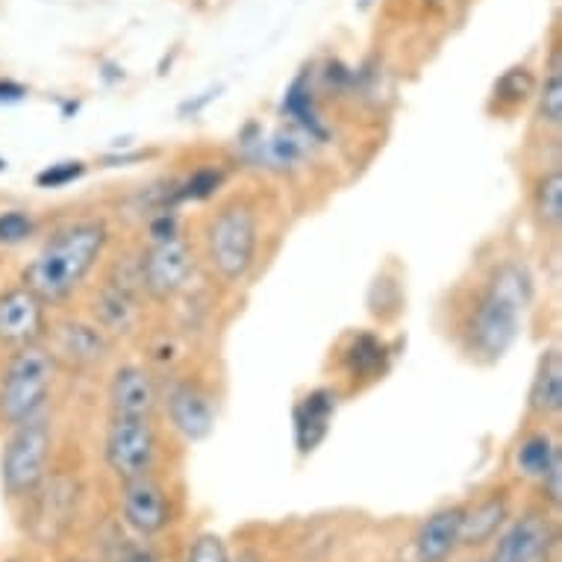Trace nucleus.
Returning a JSON list of instances; mask_svg holds the SVG:
<instances>
[{"mask_svg":"<svg viewBox=\"0 0 562 562\" xmlns=\"http://www.w3.org/2000/svg\"><path fill=\"white\" fill-rule=\"evenodd\" d=\"M106 248V224L98 218H86L56 231L38 250L36 259L24 268V286L42 304H63L65 297L75 295L94 262Z\"/></svg>","mask_w":562,"mask_h":562,"instance_id":"f257e3e1","label":"nucleus"},{"mask_svg":"<svg viewBox=\"0 0 562 562\" xmlns=\"http://www.w3.org/2000/svg\"><path fill=\"white\" fill-rule=\"evenodd\" d=\"M527 297H530V280L525 268L513 262L501 266L471 313V350L483 360H501L518 339V322H521Z\"/></svg>","mask_w":562,"mask_h":562,"instance_id":"f03ea898","label":"nucleus"},{"mask_svg":"<svg viewBox=\"0 0 562 562\" xmlns=\"http://www.w3.org/2000/svg\"><path fill=\"white\" fill-rule=\"evenodd\" d=\"M54 374V350H47L38 341L21 345L12 353V360L7 362L3 378H0V415H3V422L15 427L45 413Z\"/></svg>","mask_w":562,"mask_h":562,"instance_id":"7ed1b4c3","label":"nucleus"},{"mask_svg":"<svg viewBox=\"0 0 562 562\" xmlns=\"http://www.w3.org/2000/svg\"><path fill=\"white\" fill-rule=\"evenodd\" d=\"M210 262L227 283H239L248 277L257 259V215L248 203H227L210 224Z\"/></svg>","mask_w":562,"mask_h":562,"instance_id":"20e7f679","label":"nucleus"},{"mask_svg":"<svg viewBox=\"0 0 562 562\" xmlns=\"http://www.w3.org/2000/svg\"><path fill=\"white\" fill-rule=\"evenodd\" d=\"M50 460V425L45 413L15 425L10 442L3 448L0 477L10 498H30L47 477Z\"/></svg>","mask_w":562,"mask_h":562,"instance_id":"39448f33","label":"nucleus"},{"mask_svg":"<svg viewBox=\"0 0 562 562\" xmlns=\"http://www.w3.org/2000/svg\"><path fill=\"white\" fill-rule=\"evenodd\" d=\"M106 465L121 480L148 474L157 457V430L145 415H112L106 448H103Z\"/></svg>","mask_w":562,"mask_h":562,"instance_id":"423d86ee","label":"nucleus"},{"mask_svg":"<svg viewBox=\"0 0 562 562\" xmlns=\"http://www.w3.org/2000/svg\"><path fill=\"white\" fill-rule=\"evenodd\" d=\"M192 271V250H189V245L180 236L154 241L145 250V257L138 259V280H142L145 292L150 297H157V301H166V297L177 295L189 283Z\"/></svg>","mask_w":562,"mask_h":562,"instance_id":"0eeeda50","label":"nucleus"},{"mask_svg":"<svg viewBox=\"0 0 562 562\" xmlns=\"http://www.w3.org/2000/svg\"><path fill=\"white\" fill-rule=\"evenodd\" d=\"M121 513L130 530L138 536H157L162 533L171 521V507H168L166 488L159 486L150 474L124 480L121 488Z\"/></svg>","mask_w":562,"mask_h":562,"instance_id":"6e6552de","label":"nucleus"},{"mask_svg":"<svg viewBox=\"0 0 562 562\" xmlns=\"http://www.w3.org/2000/svg\"><path fill=\"white\" fill-rule=\"evenodd\" d=\"M557 530L542 513H527L507 527L488 562H551Z\"/></svg>","mask_w":562,"mask_h":562,"instance_id":"1a4fd4ad","label":"nucleus"},{"mask_svg":"<svg viewBox=\"0 0 562 562\" xmlns=\"http://www.w3.org/2000/svg\"><path fill=\"white\" fill-rule=\"evenodd\" d=\"M45 330V304L27 286L0 295V345H30Z\"/></svg>","mask_w":562,"mask_h":562,"instance_id":"9d476101","label":"nucleus"},{"mask_svg":"<svg viewBox=\"0 0 562 562\" xmlns=\"http://www.w3.org/2000/svg\"><path fill=\"white\" fill-rule=\"evenodd\" d=\"M33 495H36V509H33L30 530L38 539V544H50L65 527L71 525V513H75L77 504V486L65 477H56L50 483L45 477V483Z\"/></svg>","mask_w":562,"mask_h":562,"instance_id":"9b49d317","label":"nucleus"},{"mask_svg":"<svg viewBox=\"0 0 562 562\" xmlns=\"http://www.w3.org/2000/svg\"><path fill=\"white\" fill-rule=\"evenodd\" d=\"M166 406L168 415H171V425H175L189 442H201V439H206V436L213 434V401H210V395H206L198 383L177 380L175 386L168 389Z\"/></svg>","mask_w":562,"mask_h":562,"instance_id":"f8f14e48","label":"nucleus"},{"mask_svg":"<svg viewBox=\"0 0 562 562\" xmlns=\"http://www.w3.org/2000/svg\"><path fill=\"white\" fill-rule=\"evenodd\" d=\"M462 507H445L436 509L434 516L427 518L418 536H415V557L418 562H448L451 553L457 551L462 533Z\"/></svg>","mask_w":562,"mask_h":562,"instance_id":"ddd939ff","label":"nucleus"},{"mask_svg":"<svg viewBox=\"0 0 562 562\" xmlns=\"http://www.w3.org/2000/svg\"><path fill=\"white\" fill-rule=\"evenodd\" d=\"M157 406V386L148 371L138 366H124L115 371L110 383V409L112 415H145L150 418Z\"/></svg>","mask_w":562,"mask_h":562,"instance_id":"4468645a","label":"nucleus"},{"mask_svg":"<svg viewBox=\"0 0 562 562\" xmlns=\"http://www.w3.org/2000/svg\"><path fill=\"white\" fill-rule=\"evenodd\" d=\"M336 413V395L315 389L295 406V445L301 453H313L324 442Z\"/></svg>","mask_w":562,"mask_h":562,"instance_id":"2eb2a0df","label":"nucleus"},{"mask_svg":"<svg viewBox=\"0 0 562 562\" xmlns=\"http://www.w3.org/2000/svg\"><path fill=\"white\" fill-rule=\"evenodd\" d=\"M94 315L101 322L103 330L110 333H130L138 322V306L133 297V289L121 280H110L101 289V295L94 301Z\"/></svg>","mask_w":562,"mask_h":562,"instance_id":"dca6fc26","label":"nucleus"},{"mask_svg":"<svg viewBox=\"0 0 562 562\" xmlns=\"http://www.w3.org/2000/svg\"><path fill=\"white\" fill-rule=\"evenodd\" d=\"M530 409L539 415H557L562 409V357L560 350H544L530 386Z\"/></svg>","mask_w":562,"mask_h":562,"instance_id":"f3484780","label":"nucleus"},{"mask_svg":"<svg viewBox=\"0 0 562 562\" xmlns=\"http://www.w3.org/2000/svg\"><path fill=\"white\" fill-rule=\"evenodd\" d=\"M56 348H59L65 360L75 362V366H92V362H98L106 353V339H103V333L98 327L68 322L59 327Z\"/></svg>","mask_w":562,"mask_h":562,"instance_id":"a211bd4d","label":"nucleus"},{"mask_svg":"<svg viewBox=\"0 0 562 562\" xmlns=\"http://www.w3.org/2000/svg\"><path fill=\"white\" fill-rule=\"evenodd\" d=\"M504 518H507V501L501 498V495H492L483 504L471 509L462 516V533H460V544H483L488 542L492 536L498 533V527L504 525Z\"/></svg>","mask_w":562,"mask_h":562,"instance_id":"6ab92c4d","label":"nucleus"},{"mask_svg":"<svg viewBox=\"0 0 562 562\" xmlns=\"http://www.w3.org/2000/svg\"><path fill=\"white\" fill-rule=\"evenodd\" d=\"M389 348L383 345V339H378L374 333H357L353 341L345 350V366H348L350 374L357 378H378L380 371L386 369Z\"/></svg>","mask_w":562,"mask_h":562,"instance_id":"aec40b11","label":"nucleus"},{"mask_svg":"<svg viewBox=\"0 0 562 562\" xmlns=\"http://www.w3.org/2000/svg\"><path fill=\"white\" fill-rule=\"evenodd\" d=\"M533 206H536V215H539V222H542L544 227H551V231L560 227L562 224V171L560 168L548 171V175L536 183Z\"/></svg>","mask_w":562,"mask_h":562,"instance_id":"412c9836","label":"nucleus"},{"mask_svg":"<svg viewBox=\"0 0 562 562\" xmlns=\"http://www.w3.org/2000/svg\"><path fill=\"white\" fill-rule=\"evenodd\" d=\"M283 110L292 115V119L301 124V127L310 133V136L324 138V127L322 121H318V112H315L313 103V92H310V83H306V75H301L295 83L289 86L286 101H283Z\"/></svg>","mask_w":562,"mask_h":562,"instance_id":"4be33fe9","label":"nucleus"},{"mask_svg":"<svg viewBox=\"0 0 562 562\" xmlns=\"http://www.w3.org/2000/svg\"><path fill=\"white\" fill-rule=\"evenodd\" d=\"M557 453H560V448L553 445L551 436H527L525 442H521V448H518V469H521V474H527V477L542 480L544 471L551 469V462L557 460Z\"/></svg>","mask_w":562,"mask_h":562,"instance_id":"5701e85b","label":"nucleus"},{"mask_svg":"<svg viewBox=\"0 0 562 562\" xmlns=\"http://www.w3.org/2000/svg\"><path fill=\"white\" fill-rule=\"evenodd\" d=\"M539 115H542L544 124L551 127H560L562 124V54L553 50L551 71L544 77L542 94H539Z\"/></svg>","mask_w":562,"mask_h":562,"instance_id":"b1692460","label":"nucleus"},{"mask_svg":"<svg viewBox=\"0 0 562 562\" xmlns=\"http://www.w3.org/2000/svg\"><path fill=\"white\" fill-rule=\"evenodd\" d=\"M533 92V77L527 68H513L507 75L501 77L498 86H495V94H498L501 101H509V103H518V101H527Z\"/></svg>","mask_w":562,"mask_h":562,"instance_id":"393cba45","label":"nucleus"},{"mask_svg":"<svg viewBox=\"0 0 562 562\" xmlns=\"http://www.w3.org/2000/svg\"><path fill=\"white\" fill-rule=\"evenodd\" d=\"M86 175V166L80 159H68V162H54V166H47L45 171H38L36 183L42 189H63V186L75 183L80 177Z\"/></svg>","mask_w":562,"mask_h":562,"instance_id":"a878e982","label":"nucleus"},{"mask_svg":"<svg viewBox=\"0 0 562 562\" xmlns=\"http://www.w3.org/2000/svg\"><path fill=\"white\" fill-rule=\"evenodd\" d=\"M33 233V218L21 210L0 215V245H19Z\"/></svg>","mask_w":562,"mask_h":562,"instance_id":"bb28decb","label":"nucleus"},{"mask_svg":"<svg viewBox=\"0 0 562 562\" xmlns=\"http://www.w3.org/2000/svg\"><path fill=\"white\" fill-rule=\"evenodd\" d=\"M224 175L222 171H215V168H201V171H194L192 180L183 186V192L177 194V198H183V201H203V198H210V194L222 186Z\"/></svg>","mask_w":562,"mask_h":562,"instance_id":"cd10ccee","label":"nucleus"},{"mask_svg":"<svg viewBox=\"0 0 562 562\" xmlns=\"http://www.w3.org/2000/svg\"><path fill=\"white\" fill-rule=\"evenodd\" d=\"M186 562H231L227 557V548L215 533H203L198 542L192 544V551H189V560Z\"/></svg>","mask_w":562,"mask_h":562,"instance_id":"c85d7f7f","label":"nucleus"},{"mask_svg":"<svg viewBox=\"0 0 562 562\" xmlns=\"http://www.w3.org/2000/svg\"><path fill=\"white\" fill-rule=\"evenodd\" d=\"M542 488L553 507H560V501H562V457L560 453H557V460L551 462V469L542 474Z\"/></svg>","mask_w":562,"mask_h":562,"instance_id":"c756f323","label":"nucleus"},{"mask_svg":"<svg viewBox=\"0 0 562 562\" xmlns=\"http://www.w3.org/2000/svg\"><path fill=\"white\" fill-rule=\"evenodd\" d=\"M119 562H159L154 548L145 542H124L119 551Z\"/></svg>","mask_w":562,"mask_h":562,"instance_id":"7c9ffc66","label":"nucleus"},{"mask_svg":"<svg viewBox=\"0 0 562 562\" xmlns=\"http://www.w3.org/2000/svg\"><path fill=\"white\" fill-rule=\"evenodd\" d=\"M150 236H154V241L175 239V236H177V218H175V213H159L157 218L150 222Z\"/></svg>","mask_w":562,"mask_h":562,"instance_id":"2f4dec72","label":"nucleus"},{"mask_svg":"<svg viewBox=\"0 0 562 562\" xmlns=\"http://www.w3.org/2000/svg\"><path fill=\"white\" fill-rule=\"evenodd\" d=\"M27 98V89L12 80H0V103H19Z\"/></svg>","mask_w":562,"mask_h":562,"instance_id":"473e14b6","label":"nucleus"},{"mask_svg":"<svg viewBox=\"0 0 562 562\" xmlns=\"http://www.w3.org/2000/svg\"><path fill=\"white\" fill-rule=\"evenodd\" d=\"M236 562H262V560H259L257 553H250V551H245V553H241V557H239V560H236Z\"/></svg>","mask_w":562,"mask_h":562,"instance_id":"72a5a7b5","label":"nucleus"},{"mask_svg":"<svg viewBox=\"0 0 562 562\" xmlns=\"http://www.w3.org/2000/svg\"><path fill=\"white\" fill-rule=\"evenodd\" d=\"M0 171H7V159H0Z\"/></svg>","mask_w":562,"mask_h":562,"instance_id":"f704fd0d","label":"nucleus"},{"mask_svg":"<svg viewBox=\"0 0 562 562\" xmlns=\"http://www.w3.org/2000/svg\"><path fill=\"white\" fill-rule=\"evenodd\" d=\"M7 562H19V560H7Z\"/></svg>","mask_w":562,"mask_h":562,"instance_id":"c9c22d12","label":"nucleus"}]
</instances>
